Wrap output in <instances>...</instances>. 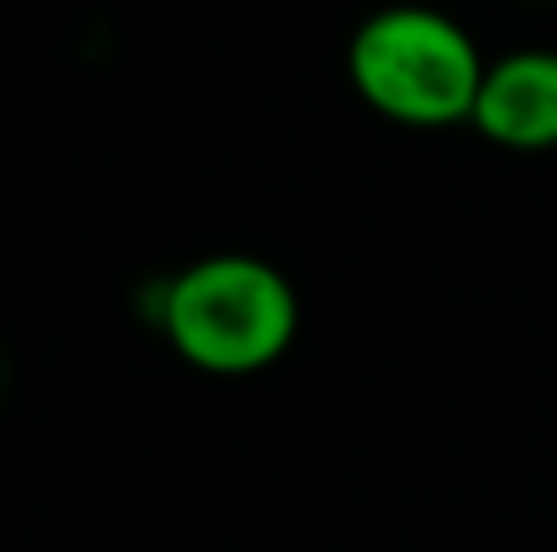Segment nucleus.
Masks as SVG:
<instances>
[{"instance_id": "f257e3e1", "label": "nucleus", "mask_w": 557, "mask_h": 552, "mask_svg": "<svg viewBox=\"0 0 557 552\" xmlns=\"http://www.w3.org/2000/svg\"><path fill=\"white\" fill-rule=\"evenodd\" d=\"M298 289L260 254H206L172 274L157 303L172 352L206 377H255L298 338Z\"/></svg>"}, {"instance_id": "f03ea898", "label": "nucleus", "mask_w": 557, "mask_h": 552, "mask_svg": "<svg viewBox=\"0 0 557 552\" xmlns=\"http://www.w3.org/2000/svg\"><path fill=\"white\" fill-rule=\"evenodd\" d=\"M490 59L455 15L435 5H382L347 39V84L376 117L396 127H460Z\"/></svg>"}, {"instance_id": "7ed1b4c3", "label": "nucleus", "mask_w": 557, "mask_h": 552, "mask_svg": "<svg viewBox=\"0 0 557 552\" xmlns=\"http://www.w3.org/2000/svg\"><path fill=\"white\" fill-rule=\"evenodd\" d=\"M470 127L509 152L557 147V49H509L490 59Z\"/></svg>"}]
</instances>
